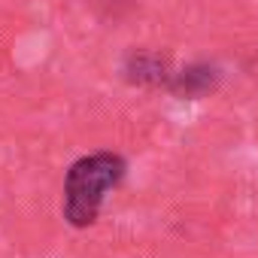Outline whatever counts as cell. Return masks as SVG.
Returning a JSON list of instances; mask_svg holds the SVG:
<instances>
[{"label": "cell", "instance_id": "2", "mask_svg": "<svg viewBox=\"0 0 258 258\" xmlns=\"http://www.w3.org/2000/svg\"><path fill=\"white\" fill-rule=\"evenodd\" d=\"M127 79L131 82H140V85H164L167 88V64L164 58L152 55V52H140V55H131L127 58Z\"/></svg>", "mask_w": 258, "mask_h": 258}, {"label": "cell", "instance_id": "1", "mask_svg": "<svg viewBox=\"0 0 258 258\" xmlns=\"http://www.w3.org/2000/svg\"><path fill=\"white\" fill-rule=\"evenodd\" d=\"M124 176V158L112 152H94L70 164L64 176V219L73 228L94 225L103 198Z\"/></svg>", "mask_w": 258, "mask_h": 258}, {"label": "cell", "instance_id": "3", "mask_svg": "<svg viewBox=\"0 0 258 258\" xmlns=\"http://www.w3.org/2000/svg\"><path fill=\"white\" fill-rule=\"evenodd\" d=\"M213 82H216V73L210 67H185L179 73H170L167 88L179 97H201L213 88Z\"/></svg>", "mask_w": 258, "mask_h": 258}]
</instances>
